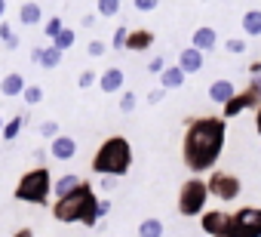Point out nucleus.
<instances>
[{
    "label": "nucleus",
    "instance_id": "nucleus-1",
    "mask_svg": "<svg viewBox=\"0 0 261 237\" xmlns=\"http://www.w3.org/2000/svg\"><path fill=\"white\" fill-rule=\"evenodd\" d=\"M224 148V121L218 117H200L188 127L185 136V163L194 173L209 170Z\"/></svg>",
    "mask_w": 261,
    "mask_h": 237
},
{
    "label": "nucleus",
    "instance_id": "nucleus-2",
    "mask_svg": "<svg viewBox=\"0 0 261 237\" xmlns=\"http://www.w3.org/2000/svg\"><path fill=\"white\" fill-rule=\"evenodd\" d=\"M56 219L59 222H83V225H95V219L101 216L98 212V200H95V194H92V188L89 185H77L71 194H65V197H59V203H56Z\"/></svg>",
    "mask_w": 261,
    "mask_h": 237
},
{
    "label": "nucleus",
    "instance_id": "nucleus-3",
    "mask_svg": "<svg viewBox=\"0 0 261 237\" xmlns=\"http://www.w3.org/2000/svg\"><path fill=\"white\" fill-rule=\"evenodd\" d=\"M129 163H133L129 142L120 139V136H114V139H108V142L98 148V154H95V160H92V170H95V173H105V176H120V173L129 170Z\"/></svg>",
    "mask_w": 261,
    "mask_h": 237
},
{
    "label": "nucleus",
    "instance_id": "nucleus-4",
    "mask_svg": "<svg viewBox=\"0 0 261 237\" xmlns=\"http://www.w3.org/2000/svg\"><path fill=\"white\" fill-rule=\"evenodd\" d=\"M49 191H53L49 170L40 167V170H31V173L22 176V182H19V188H16V197L25 200V203H43Z\"/></svg>",
    "mask_w": 261,
    "mask_h": 237
},
{
    "label": "nucleus",
    "instance_id": "nucleus-5",
    "mask_svg": "<svg viewBox=\"0 0 261 237\" xmlns=\"http://www.w3.org/2000/svg\"><path fill=\"white\" fill-rule=\"evenodd\" d=\"M224 237H261V209L249 206V209H240L237 216H230Z\"/></svg>",
    "mask_w": 261,
    "mask_h": 237
},
{
    "label": "nucleus",
    "instance_id": "nucleus-6",
    "mask_svg": "<svg viewBox=\"0 0 261 237\" xmlns=\"http://www.w3.org/2000/svg\"><path fill=\"white\" fill-rule=\"evenodd\" d=\"M206 194H209V185H203V182L191 179V182L181 188V200H178V209H181L185 216H197V212L203 209V203H206Z\"/></svg>",
    "mask_w": 261,
    "mask_h": 237
},
{
    "label": "nucleus",
    "instance_id": "nucleus-7",
    "mask_svg": "<svg viewBox=\"0 0 261 237\" xmlns=\"http://www.w3.org/2000/svg\"><path fill=\"white\" fill-rule=\"evenodd\" d=\"M209 191L218 197V200H233L240 194V179L230 176V173H215L209 179Z\"/></svg>",
    "mask_w": 261,
    "mask_h": 237
},
{
    "label": "nucleus",
    "instance_id": "nucleus-8",
    "mask_svg": "<svg viewBox=\"0 0 261 237\" xmlns=\"http://www.w3.org/2000/svg\"><path fill=\"white\" fill-rule=\"evenodd\" d=\"M31 62L40 65V68H56V65L62 62V50H59L56 43H53V46H43V50L37 46V50L31 53Z\"/></svg>",
    "mask_w": 261,
    "mask_h": 237
},
{
    "label": "nucleus",
    "instance_id": "nucleus-9",
    "mask_svg": "<svg viewBox=\"0 0 261 237\" xmlns=\"http://www.w3.org/2000/svg\"><path fill=\"white\" fill-rule=\"evenodd\" d=\"M178 68H181L185 74H197V71L203 68V53H200L197 46L181 50V53H178Z\"/></svg>",
    "mask_w": 261,
    "mask_h": 237
},
{
    "label": "nucleus",
    "instance_id": "nucleus-10",
    "mask_svg": "<svg viewBox=\"0 0 261 237\" xmlns=\"http://www.w3.org/2000/svg\"><path fill=\"white\" fill-rule=\"evenodd\" d=\"M227 222H230V216H224V212H206L203 216V231L212 234V237H224L227 234Z\"/></svg>",
    "mask_w": 261,
    "mask_h": 237
},
{
    "label": "nucleus",
    "instance_id": "nucleus-11",
    "mask_svg": "<svg viewBox=\"0 0 261 237\" xmlns=\"http://www.w3.org/2000/svg\"><path fill=\"white\" fill-rule=\"evenodd\" d=\"M258 102V96H255V89H249V92H243V96H233L227 105H224V117H237L240 111H246V108H252Z\"/></svg>",
    "mask_w": 261,
    "mask_h": 237
},
{
    "label": "nucleus",
    "instance_id": "nucleus-12",
    "mask_svg": "<svg viewBox=\"0 0 261 237\" xmlns=\"http://www.w3.org/2000/svg\"><path fill=\"white\" fill-rule=\"evenodd\" d=\"M56 160H71L74 154H77V142L71 139V136H56L53 139V151H49Z\"/></svg>",
    "mask_w": 261,
    "mask_h": 237
},
{
    "label": "nucleus",
    "instance_id": "nucleus-13",
    "mask_svg": "<svg viewBox=\"0 0 261 237\" xmlns=\"http://www.w3.org/2000/svg\"><path fill=\"white\" fill-rule=\"evenodd\" d=\"M233 96H237V89H233V83H230V80H215V83L209 86V99H212V102H218V105H227Z\"/></svg>",
    "mask_w": 261,
    "mask_h": 237
},
{
    "label": "nucleus",
    "instance_id": "nucleus-14",
    "mask_svg": "<svg viewBox=\"0 0 261 237\" xmlns=\"http://www.w3.org/2000/svg\"><path fill=\"white\" fill-rule=\"evenodd\" d=\"M123 80H126V77H123L120 68H108V71L98 77V86H101L105 92H117V89H123Z\"/></svg>",
    "mask_w": 261,
    "mask_h": 237
},
{
    "label": "nucleus",
    "instance_id": "nucleus-15",
    "mask_svg": "<svg viewBox=\"0 0 261 237\" xmlns=\"http://www.w3.org/2000/svg\"><path fill=\"white\" fill-rule=\"evenodd\" d=\"M215 43H218V34H215V28H197V31H194V43H191V46H197L200 53L212 50Z\"/></svg>",
    "mask_w": 261,
    "mask_h": 237
},
{
    "label": "nucleus",
    "instance_id": "nucleus-16",
    "mask_svg": "<svg viewBox=\"0 0 261 237\" xmlns=\"http://www.w3.org/2000/svg\"><path fill=\"white\" fill-rule=\"evenodd\" d=\"M185 71L178 68V65H172V68H163L160 71V83H163V89H178L181 83H185Z\"/></svg>",
    "mask_w": 261,
    "mask_h": 237
},
{
    "label": "nucleus",
    "instance_id": "nucleus-17",
    "mask_svg": "<svg viewBox=\"0 0 261 237\" xmlns=\"http://www.w3.org/2000/svg\"><path fill=\"white\" fill-rule=\"evenodd\" d=\"M40 19H43L40 4H34V0L22 4V10H19V22H22V25H40Z\"/></svg>",
    "mask_w": 261,
    "mask_h": 237
},
{
    "label": "nucleus",
    "instance_id": "nucleus-18",
    "mask_svg": "<svg viewBox=\"0 0 261 237\" xmlns=\"http://www.w3.org/2000/svg\"><path fill=\"white\" fill-rule=\"evenodd\" d=\"M151 43H154V34H151V31H129V37H126V50H129V53L148 50Z\"/></svg>",
    "mask_w": 261,
    "mask_h": 237
},
{
    "label": "nucleus",
    "instance_id": "nucleus-19",
    "mask_svg": "<svg viewBox=\"0 0 261 237\" xmlns=\"http://www.w3.org/2000/svg\"><path fill=\"white\" fill-rule=\"evenodd\" d=\"M0 92L4 96H22L25 92V77L22 74H7L0 80Z\"/></svg>",
    "mask_w": 261,
    "mask_h": 237
},
{
    "label": "nucleus",
    "instance_id": "nucleus-20",
    "mask_svg": "<svg viewBox=\"0 0 261 237\" xmlns=\"http://www.w3.org/2000/svg\"><path fill=\"white\" fill-rule=\"evenodd\" d=\"M243 31L249 37H261V10H249L243 16Z\"/></svg>",
    "mask_w": 261,
    "mask_h": 237
},
{
    "label": "nucleus",
    "instance_id": "nucleus-21",
    "mask_svg": "<svg viewBox=\"0 0 261 237\" xmlns=\"http://www.w3.org/2000/svg\"><path fill=\"white\" fill-rule=\"evenodd\" d=\"M77 185H80V176H74V173H68V176H62V179H59V182L53 185V191H56L59 197H65V194H71V191H74Z\"/></svg>",
    "mask_w": 261,
    "mask_h": 237
},
{
    "label": "nucleus",
    "instance_id": "nucleus-22",
    "mask_svg": "<svg viewBox=\"0 0 261 237\" xmlns=\"http://www.w3.org/2000/svg\"><path fill=\"white\" fill-rule=\"evenodd\" d=\"M139 237H163V222H160V219H148V222H142Z\"/></svg>",
    "mask_w": 261,
    "mask_h": 237
},
{
    "label": "nucleus",
    "instance_id": "nucleus-23",
    "mask_svg": "<svg viewBox=\"0 0 261 237\" xmlns=\"http://www.w3.org/2000/svg\"><path fill=\"white\" fill-rule=\"evenodd\" d=\"M120 4H123V0H98V16L114 19V16L120 13Z\"/></svg>",
    "mask_w": 261,
    "mask_h": 237
},
{
    "label": "nucleus",
    "instance_id": "nucleus-24",
    "mask_svg": "<svg viewBox=\"0 0 261 237\" xmlns=\"http://www.w3.org/2000/svg\"><path fill=\"white\" fill-rule=\"evenodd\" d=\"M74 40H77V34H74L71 28H62V31H59V37H56L53 43H56V46L65 53V50H71V46H74Z\"/></svg>",
    "mask_w": 261,
    "mask_h": 237
},
{
    "label": "nucleus",
    "instance_id": "nucleus-25",
    "mask_svg": "<svg viewBox=\"0 0 261 237\" xmlns=\"http://www.w3.org/2000/svg\"><path fill=\"white\" fill-rule=\"evenodd\" d=\"M0 40H4L10 50H16V46H19V34H16L7 22H0Z\"/></svg>",
    "mask_w": 261,
    "mask_h": 237
},
{
    "label": "nucleus",
    "instance_id": "nucleus-26",
    "mask_svg": "<svg viewBox=\"0 0 261 237\" xmlns=\"http://www.w3.org/2000/svg\"><path fill=\"white\" fill-rule=\"evenodd\" d=\"M22 124H25V117H13L10 124H4V139H16L22 133Z\"/></svg>",
    "mask_w": 261,
    "mask_h": 237
},
{
    "label": "nucleus",
    "instance_id": "nucleus-27",
    "mask_svg": "<svg viewBox=\"0 0 261 237\" xmlns=\"http://www.w3.org/2000/svg\"><path fill=\"white\" fill-rule=\"evenodd\" d=\"M22 99H25L28 105H40V102H43V89H40V86H25Z\"/></svg>",
    "mask_w": 261,
    "mask_h": 237
},
{
    "label": "nucleus",
    "instance_id": "nucleus-28",
    "mask_svg": "<svg viewBox=\"0 0 261 237\" xmlns=\"http://www.w3.org/2000/svg\"><path fill=\"white\" fill-rule=\"evenodd\" d=\"M126 37H129V28L120 25V28L114 31V50H126Z\"/></svg>",
    "mask_w": 261,
    "mask_h": 237
},
{
    "label": "nucleus",
    "instance_id": "nucleus-29",
    "mask_svg": "<svg viewBox=\"0 0 261 237\" xmlns=\"http://www.w3.org/2000/svg\"><path fill=\"white\" fill-rule=\"evenodd\" d=\"M62 28H65V25H62V19H49V22H46V28H43V34H46V37H53V40H56V37H59V31H62Z\"/></svg>",
    "mask_w": 261,
    "mask_h": 237
},
{
    "label": "nucleus",
    "instance_id": "nucleus-30",
    "mask_svg": "<svg viewBox=\"0 0 261 237\" xmlns=\"http://www.w3.org/2000/svg\"><path fill=\"white\" fill-rule=\"evenodd\" d=\"M86 53L98 59V56H105V53H108V43H105V40H92V43L86 46Z\"/></svg>",
    "mask_w": 261,
    "mask_h": 237
},
{
    "label": "nucleus",
    "instance_id": "nucleus-31",
    "mask_svg": "<svg viewBox=\"0 0 261 237\" xmlns=\"http://www.w3.org/2000/svg\"><path fill=\"white\" fill-rule=\"evenodd\" d=\"M95 80H98V74H95V71H83V74H80V80H77V86H80V89H89Z\"/></svg>",
    "mask_w": 261,
    "mask_h": 237
},
{
    "label": "nucleus",
    "instance_id": "nucleus-32",
    "mask_svg": "<svg viewBox=\"0 0 261 237\" xmlns=\"http://www.w3.org/2000/svg\"><path fill=\"white\" fill-rule=\"evenodd\" d=\"M133 4H136V10H139V13H154L160 0H133Z\"/></svg>",
    "mask_w": 261,
    "mask_h": 237
},
{
    "label": "nucleus",
    "instance_id": "nucleus-33",
    "mask_svg": "<svg viewBox=\"0 0 261 237\" xmlns=\"http://www.w3.org/2000/svg\"><path fill=\"white\" fill-rule=\"evenodd\" d=\"M120 111H136V96L133 92H123V99H120Z\"/></svg>",
    "mask_w": 261,
    "mask_h": 237
},
{
    "label": "nucleus",
    "instance_id": "nucleus-34",
    "mask_svg": "<svg viewBox=\"0 0 261 237\" xmlns=\"http://www.w3.org/2000/svg\"><path fill=\"white\" fill-rule=\"evenodd\" d=\"M40 136H49V139H56V136H59V124H56V121H46V124H40Z\"/></svg>",
    "mask_w": 261,
    "mask_h": 237
},
{
    "label": "nucleus",
    "instance_id": "nucleus-35",
    "mask_svg": "<svg viewBox=\"0 0 261 237\" xmlns=\"http://www.w3.org/2000/svg\"><path fill=\"white\" fill-rule=\"evenodd\" d=\"M224 46H227V53H237V56H240V53H246V40H237V37H233V40H227Z\"/></svg>",
    "mask_w": 261,
    "mask_h": 237
},
{
    "label": "nucleus",
    "instance_id": "nucleus-36",
    "mask_svg": "<svg viewBox=\"0 0 261 237\" xmlns=\"http://www.w3.org/2000/svg\"><path fill=\"white\" fill-rule=\"evenodd\" d=\"M148 68H151L154 74H160V71H163V59H160V56H154V59L148 62Z\"/></svg>",
    "mask_w": 261,
    "mask_h": 237
},
{
    "label": "nucleus",
    "instance_id": "nucleus-37",
    "mask_svg": "<svg viewBox=\"0 0 261 237\" xmlns=\"http://www.w3.org/2000/svg\"><path fill=\"white\" fill-rule=\"evenodd\" d=\"M163 92H166L163 86H160V89H151V92H148V102H154V105H157V102H163Z\"/></svg>",
    "mask_w": 261,
    "mask_h": 237
},
{
    "label": "nucleus",
    "instance_id": "nucleus-38",
    "mask_svg": "<svg viewBox=\"0 0 261 237\" xmlns=\"http://www.w3.org/2000/svg\"><path fill=\"white\" fill-rule=\"evenodd\" d=\"M252 89H255V96H258V102H261V77H252Z\"/></svg>",
    "mask_w": 261,
    "mask_h": 237
},
{
    "label": "nucleus",
    "instance_id": "nucleus-39",
    "mask_svg": "<svg viewBox=\"0 0 261 237\" xmlns=\"http://www.w3.org/2000/svg\"><path fill=\"white\" fill-rule=\"evenodd\" d=\"M114 185H117V179H111V176H105V182H101V188H105V191H111Z\"/></svg>",
    "mask_w": 261,
    "mask_h": 237
},
{
    "label": "nucleus",
    "instance_id": "nucleus-40",
    "mask_svg": "<svg viewBox=\"0 0 261 237\" xmlns=\"http://www.w3.org/2000/svg\"><path fill=\"white\" fill-rule=\"evenodd\" d=\"M80 25H83V28H92V25H95V16H83V22H80Z\"/></svg>",
    "mask_w": 261,
    "mask_h": 237
},
{
    "label": "nucleus",
    "instance_id": "nucleus-41",
    "mask_svg": "<svg viewBox=\"0 0 261 237\" xmlns=\"http://www.w3.org/2000/svg\"><path fill=\"white\" fill-rule=\"evenodd\" d=\"M255 127H258V133H261V105H258V117H255Z\"/></svg>",
    "mask_w": 261,
    "mask_h": 237
},
{
    "label": "nucleus",
    "instance_id": "nucleus-42",
    "mask_svg": "<svg viewBox=\"0 0 261 237\" xmlns=\"http://www.w3.org/2000/svg\"><path fill=\"white\" fill-rule=\"evenodd\" d=\"M4 13H7V0H0V19H4Z\"/></svg>",
    "mask_w": 261,
    "mask_h": 237
},
{
    "label": "nucleus",
    "instance_id": "nucleus-43",
    "mask_svg": "<svg viewBox=\"0 0 261 237\" xmlns=\"http://www.w3.org/2000/svg\"><path fill=\"white\" fill-rule=\"evenodd\" d=\"M16 237H31V231H28V228H25V231H19V234H16Z\"/></svg>",
    "mask_w": 261,
    "mask_h": 237
},
{
    "label": "nucleus",
    "instance_id": "nucleus-44",
    "mask_svg": "<svg viewBox=\"0 0 261 237\" xmlns=\"http://www.w3.org/2000/svg\"><path fill=\"white\" fill-rule=\"evenodd\" d=\"M0 133H4V121H0Z\"/></svg>",
    "mask_w": 261,
    "mask_h": 237
},
{
    "label": "nucleus",
    "instance_id": "nucleus-45",
    "mask_svg": "<svg viewBox=\"0 0 261 237\" xmlns=\"http://www.w3.org/2000/svg\"><path fill=\"white\" fill-rule=\"evenodd\" d=\"M203 4H209V0H203Z\"/></svg>",
    "mask_w": 261,
    "mask_h": 237
}]
</instances>
